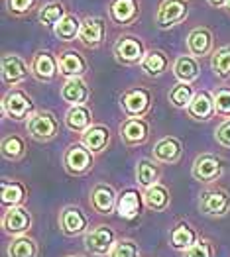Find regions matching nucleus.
<instances>
[{
	"instance_id": "1",
	"label": "nucleus",
	"mask_w": 230,
	"mask_h": 257,
	"mask_svg": "<svg viewBox=\"0 0 230 257\" xmlns=\"http://www.w3.org/2000/svg\"><path fill=\"white\" fill-rule=\"evenodd\" d=\"M2 112L10 120L22 122V120H26V118H30L34 114V100H32V96L26 90L12 88L2 98Z\"/></svg>"
},
{
	"instance_id": "2",
	"label": "nucleus",
	"mask_w": 230,
	"mask_h": 257,
	"mask_svg": "<svg viewBox=\"0 0 230 257\" xmlns=\"http://www.w3.org/2000/svg\"><path fill=\"white\" fill-rule=\"evenodd\" d=\"M189 16L187 0H164L156 12V26L160 30H169L185 22Z\"/></svg>"
},
{
	"instance_id": "3",
	"label": "nucleus",
	"mask_w": 230,
	"mask_h": 257,
	"mask_svg": "<svg viewBox=\"0 0 230 257\" xmlns=\"http://www.w3.org/2000/svg\"><path fill=\"white\" fill-rule=\"evenodd\" d=\"M28 134L36 142H49L59 134V120L47 110L34 112L28 118Z\"/></svg>"
},
{
	"instance_id": "4",
	"label": "nucleus",
	"mask_w": 230,
	"mask_h": 257,
	"mask_svg": "<svg viewBox=\"0 0 230 257\" xmlns=\"http://www.w3.org/2000/svg\"><path fill=\"white\" fill-rule=\"evenodd\" d=\"M151 106V92L144 86H134L122 92L120 108L128 118H142Z\"/></svg>"
},
{
	"instance_id": "5",
	"label": "nucleus",
	"mask_w": 230,
	"mask_h": 257,
	"mask_svg": "<svg viewBox=\"0 0 230 257\" xmlns=\"http://www.w3.org/2000/svg\"><path fill=\"white\" fill-rule=\"evenodd\" d=\"M63 165L69 175H85L93 169L95 165V159H93V151L87 150L83 144H73L65 150V155H63Z\"/></svg>"
},
{
	"instance_id": "6",
	"label": "nucleus",
	"mask_w": 230,
	"mask_h": 257,
	"mask_svg": "<svg viewBox=\"0 0 230 257\" xmlns=\"http://www.w3.org/2000/svg\"><path fill=\"white\" fill-rule=\"evenodd\" d=\"M146 49L140 38L136 36H122L114 45V59L122 65H138L144 61Z\"/></svg>"
},
{
	"instance_id": "7",
	"label": "nucleus",
	"mask_w": 230,
	"mask_h": 257,
	"mask_svg": "<svg viewBox=\"0 0 230 257\" xmlns=\"http://www.w3.org/2000/svg\"><path fill=\"white\" fill-rule=\"evenodd\" d=\"M30 71L40 83H51L59 73V59H55L49 51H38L32 57Z\"/></svg>"
},
{
	"instance_id": "8",
	"label": "nucleus",
	"mask_w": 230,
	"mask_h": 257,
	"mask_svg": "<svg viewBox=\"0 0 230 257\" xmlns=\"http://www.w3.org/2000/svg\"><path fill=\"white\" fill-rule=\"evenodd\" d=\"M191 175H193L195 181H201V183H212V181H216L222 175V161H220V157L210 155V153L199 155L195 159V163H193Z\"/></svg>"
},
{
	"instance_id": "9",
	"label": "nucleus",
	"mask_w": 230,
	"mask_h": 257,
	"mask_svg": "<svg viewBox=\"0 0 230 257\" xmlns=\"http://www.w3.org/2000/svg\"><path fill=\"white\" fill-rule=\"evenodd\" d=\"M114 239L116 236L108 226H99L85 234V247L95 255H106L112 251V247H116Z\"/></svg>"
},
{
	"instance_id": "10",
	"label": "nucleus",
	"mask_w": 230,
	"mask_h": 257,
	"mask_svg": "<svg viewBox=\"0 0 230 257\" xmlns=\"http://www.w3.org/2000/svg\"><path fill=\"white\" fill-rule=\"evenodd\" d=\"M199 206L207 216H224L230 210V194L222 189H209L201 194Z\"/></svg>"
},
{
	"instance_id": "11",
	"label": "nucleus",
	"mask_w": 230,
	"mask_h": 257,
	"mask_svg": "<svg viewBox=\"0 0 230 257\" xmlns=\"http://www.w3.org/2000/svg\"><path fill=\"white\" fill-rule=\"evenodd\" d=\"M108 16L116 26H130L140 16V0H112Z\"/></svg>"
},
{
	"instance_id": "12",
	"label": "nucleus",
	"mask_w": 230,
	"mask_h": 257,
	"mask_svg": "<svg viewBox=\"0 0 230 257\" xmlns=\"http://www.w3.org/2000/svg\"><path fill=\"white\" fill-rule=\"evenodd\" d=\"M105 34H106V22L99 16H87L81 26V34H79V40L85 47L89 49H97L101 43L105 42Z\"/></svg>"
},
{
	"instance_id": "13",
	"label": "nucleus",
	"mask_w": 230,
	"mask_h": 257,
	"mask_svg": "<svg viewBox=\"0 0 230 257\" xmlns=\"http://www.w3.org/2000/svg\"><path fill=\"white\" fill-rule=\"evenodd\" d=\"M28 75H32V71L28 69V65L20 55L6 53L2 57V79L6 85H18L28 79Z\"/></svg>"
},
{
	"instance_id": "14",
	"label": "nucleus",
	"mask_w": 230,
	"mask_h": 257,
	"mask_svg": "<svg viewBox=\"0 0 230 257\" xmlns=\"http://www.w3.org/2000/svg\"><path fill=\"white\" fill-rule=\"evenodd\" d=\"M149 136V124L144 118H128L120 126V138L128 148L142 146Z\"/></svg>"
},
{
	"instance_id": "15",
	"label": "nucleus",
	"mask_w": 230,
	"mask_h": 257,
	"mask_svg": "<svg viewBox=\"0 0 230 257\" xmlns=\"http://www.w3.org/2000/svg\"><path fill=\"white\" fill-rule=\"evenodd\" d=\"M87 216L81 208L77 206H67L63 208L61 214H59V226H61L63 234L65 236H79L87 230Z\"/></svg>"
},
{
	"instance_id": "16",
	"label": "nucleus",
	"mask_w": 230,
	"mask_h": 257,
	"mask_svg": "<svg viewBox=\"0 0 230 257\" xmlns=\"http://www.w3.org/2000/svg\"><path fill=\"white\" fill-rule=\"evenodd\" d=\"M212 45H214V38H212V32L209 28H195L191 30L187 36V49L193 57H205L212 51Z\"/></svg>"
},
{
	"instance_id": "17",
	"label": "nucleus",
	"mask_w": 230,
	"mask_h": 257,
	"mask_svg": "<svg viewBox=\"0 0 230 257\" xmlns=\"http://www.w3.org/2000/svg\"><path fill=\"white\" fill-rule=\"evenodd\" d=\"M87 59L79 51L67 49L59 53V73L67 79H79L87 73Z\"/></svg>"
},
{
	"instance_id": "18",
	"label": "nucleus",
	"mask_w": 230,
	"mask_h": 257,
	"mask_svg": "<svg viewBox=\"0 0 230 257\" xmlns=\"http://www.w3.org/2000/svg\"><path fill=\"white\" fill-rule=\"evenodd\" d=\"M216 108H214V96H210L207 90H201L193 96L191 104L187 106L189 118L199 120V122H207L214 116Z\"/></svg>"
},
{
	"instance_id": "19",
	"label": "nucleus",
	"mask_w": 230,
	"mask_h": 257,
	"mask_svg": "<svg viewBox=\"0 0 230 257\" xmlns=\"http://www.w3.org/2000/svg\"><path fill=\"white\" fill-rule=\"evenodd\" d=\"M116 193L110 185L99 183L95 185V189L91 191V204L99 214H110L116 208Z\"/></svg>"
},
{
	"instance_id": "20",
	"label": "nucleus",
	"mask_w": 230,
	"mask_h": 257,
	"mask_svg": "<svg viewBox=\"0 0 230 257\" xmlns=\"http://www.w3.org/2000/svg\"><path fill=\"white\" fill-rule=\"evenodd\" d=\"M183 153V146L177 138L173 136H168V138H162L156 146H154V159L160 161V163H177L179 157Z\"/></svg>"
},
{
	"instance_id": "21",
	"label": "nucleus",
	"mask_w": 230,
	"mask_h": 257,
	"mask_svg": "<svg viewBox=\"0 0 230 257\" xmlns=\"http://www.w3.org/2000/svg\"><path fill=\"white\" fill-rule=\"evenodd\" d=\"M32 226V216L22 206H10L2 218V228L8 234H24Z\"/></svg>"
},
{
	"instance_id": "22",
	"label": "nucleus",
	"mask_w": 230,
	"mask_h": 257,
	"mask_svg": "<svg viewBox=\"0 0 230 257\" xmlns=\"http://www.w3.org/2000/svg\"><path fill=\"white\" fill-rule=\"evenodd\" d=\"M89 96H91V90L81 77L79 79H67L65 85L61 86V98L71 106H81L89 100Z\"/></svg>"
},
{
	"instance_id": "23",
	"label": "nucleus",
	"mask_w": 230,
	"mask_h": 257,
	"mask_svg": "<svg viewBox=\"0 0 230 257\" xmlns=\"http://www.w3.org/2000/svg\"><path fill=\"white\" fill-rule=\"evenodd\" d=\"M142 210V196L134 189H126L124 193L118 196L116 202V212L124 220H134Z\"/></svg>"
},
{
	"instance_id": "24",
	"label": "nucleus",
	"mask_w": 230,
	"mask_h": 257,
	"mask_svg": "<svg viewBox=\"0 0 230 257\" xmlns=\"http://www.w3.org/2000/svg\"><path fill=\"white\" fill-rule=\"evenodd\" d=\"M173 73H175V77H177L179 83L191 85L193 81L199 79L201 69H199V63H197V59L193 55H181L173 63Z\"/></svg>"
},
{
	"instance_id": "25",
	"label": "nucleus",
	"mask_w": 230,
	"mask_h": 257,
	"mask_svg": "<svg viewBox=\"0 0 230 257\" xmlns=\"http://www.w3.org/2000/svg\"><path fill=\"white\" fill-rule=\"evenodd\" d=\"M81 144L93 153L106 150V146L110 144V130L106 126H91L87 132H83V142Z\"/></svg>"
},
{
	"instance_id": "26",
	"label": "nucleus",
	"mask_w": 230,
	"mask_h": 257,
	"mask_svg": "<svg viewBox=\"0 0 230 257\" xmlns=\"http://www.w3.org/2000/svg\"><path fill=\"white\" fill-rule=\"evenodd\" d=\"M81 26H83V20L77 16V14H67L55 28H53V34L57 40L61 42H73L75 38H79L81 34Z\"/></svg>"
},
{
	"instance_id": "27",
	"label": "nucleus",
	"mask_w": 230,
	"mask_h": 257,
	"mask_svg": "<svg viewBox=\"0 0 230 257\" xmlns=\"http://www.w3.org/2000/svg\"><path fill=\"white\" fill-rule=\"evenodd\" d=\"M91 120H93V114L85 104L71 106L69 112L65 114V126L71 132H87L91 128Z\"/></svg>"
},
{
	"instance_id": "28",
	"label": "nucleus",
	"mask_w": 230,
	"mask_h": 257,
	"mask_svg": "<svg viewBox=\"0 0 230 257\" xmlns=\"http://www.w3.org/2000/svg\"><path fill=\"white\" fill-rule=\"evenodd\" d=\"M140 65H142V71L146 73L147 77H160V75H164L168 71L169 59L164 51L149 49L146 53V57H144V61Z\"/></svg>"
},
{
	"instance_id": "29",
	"label": "nucleus",
	"mask_w": 230,
	"mask_h": 257,
	"mask_svg": "<svg viewBox=\"0 0 230 257\" xmlns=\"http://www.w3.org/2000/svg\"><path fill=\"white\" fill-rule=\"evenodd\" d=\"M67 14H69V12H67V8H65L63 2H59V0H51V2L43 4L42 8H40L38 18H40V24L45 26V28H55Z\"/></svg>"
},
{
	"instance_id": "30",
	"label": "nucleus",
	"mask_w": 230,
	"mask_h": 257,
	"mask_svg": "<svg viewBox=\"0 0 230 257\" xmlns=\"http://www.w3.org/2000/svg\"><path fill=\"white\" fill-rule=\"evenodd\" d=\"M0 196H2V204L18 206L22 200L26 198V187L22 185L20 181L2 179V183H0Z\"/></svg>"
},
{
	"instance_id": "31",
	"label": "nucleus",
	"mask_w": 230,
	"mask_h": 257,
	"mask_svg": "<svg viewBox=\"0 0 230 257\" xmlns=\"http://www.w3.org/2000/svg\"><path fill=\"white\" fill-rule=\"evenodd\" d=\"M169 198H171L169 191L160 183L146 189V193H144V202H146L147 208L154 210V212H164L169 206Z\"/></svg>"
},
{
	"instance_id": "32",
	"label": "nucleus",
	"mask_w": 230,
	"mask_h": 257,
	"mask_svg": "<svg viewBox=\"0 0 230 257\" xmlns=\"http://www.w3.org/2000/svg\"><path fill=\"white\" fill-rule=\"evenodd\" d=\"M136 179L140 183V187L149 189L154 185H158V179H160V169L154 161L149 159H140L138 161V167H136Z\"/></svg>"
},
{
	"instance_id": "33",
	"label": "nucleus",
	"mask_w": 230,
	"mask_h": 257,
	"mask_svg": "<svg viewBox=\"0 0 230 257\" xmlns=\"http://www.w3.org/2000/svg\"><path fill=\"white\" fill-rule=\"evenodd\" d=\"M210 69L218 79H230V45H222L212 53Z\"/></svg>"
},
{
	"instance_id": "34",
	"label": "nucleus",
	"mask_w": 230,
	"mask_h": 257,
	"mask_svg": "<svg viewBox=\"0 0 230 257\" xmlns=\"http://www.w3.org/2000/svg\"><path fill=\"white\" fill-rule=\"evenodd\" d=\"M193 243H197V236H195V232H193V228L185 224V222H181V224H177L175 228H173V232H171V245L175 247V249H189Z\"/></svg>"
},
{
	"instance_id": "35",
	"label": "nucleus",
	"mask_w": 230,
	"mask_h": 257,
	"mask_svg": "<svg viewBox=\"0 0 230 257\" xmlns=\"http://www.w3.org/2000/svg\"><path fill=\"white\" fill-rule=\"evenodd\" d=\"M26 155V142L20 136L12 134L2 140V157L8 161H18Z\"/></svg>"
},
{
	"instance_id": "36",
	"label": "nucleus",
	"mask_w": 230,
	"mask_h": 257,
	"mask_svg": "<svg viewBox=\"0 0 230 257\" xmlns=\"http://www.w3.org/2000/svg\"><path fill=\"white\" fill-rule=\"evenodd\" d=\"M38 255V245L34 239L22 236L16 237L8 245V257H36Z\"/></svg>"
},
{
	"instance_id": "37",
	"label": "nucleus",
	"mask_w": 230,
	"mask_h": 257,
	"mask_svg": "<svg viewBox=\"0 0 230 257\" xmlns=\"http://www.w3.org/2000/svg\"><path fill=\"white\" fill-rule=\"evenodd\" d=\"M195 92H193V86L187 83H177L169 90V102L175 108H187L193 100Z\"/></svg>"
},
{
	"instance_id": "38",
	"label": "nucleus",
	"mask_w": 230,
	"mask_h": 257,
	"mask_svg": "<svg viewBox=\"0 0 230 257\" xmlns=\"http://www.w3.org/2000/svg\"><path fill=\"white\" fill-rule=\"evenodd\" d=\"M4 4H6L8 14L22 18V16H28L38 6V0H4Z\"/></svg>"
},
{
	"instance_id": "39",
	"label": "nucleus",
	"mask_w": 230,
	"mask_h": 257,
	"mask_svg": "<svg viewBox=\"0 0 230 257\" xmlns=\"http://www.w3.org/2000/svg\"><path fill=\"white\" fill-rule=\"evenodd\" d=\"M212 96H214V108H216V114L230 118V88L228 86L218 88Z\"/></svg>"
},
{
	"instance_id": "40",
	"label": "nucleus",
	"mask_w": 230,
	"mask_h": 257,
	"mask_svg": "<svg viewBox=\"0 0 230 257\" xmlns=\"http://www.w3.org/2000/svg\"><path fill=\"white\" fill-rule=\"evenodd\" d=\"M112 257H140V247L132 239H122L112 249Z\"/></svg>"
},
{
	"instance_id": "41",
	"label": "nucleus",
	"mask_w": 230,
	"mask_h": 257,
	"mask_svg": "<svg viewBox=\"0 0 230 257\" xmlns=\"http://www.w3.org/2000/svg\"><path fill=\"white\" fill-rule=\"evenodd\" d=\"M212 255V249H210V243L201 239L197 243H193L189 249H185L183 257H210Z\"/></svg>"
},
{
	"instance_id": "42",
	"label": "nucleus",
	"mask_w": 230,
	"mask_h": 257,
	"mask_svg": "<svg viewBox=\"0 0 230 257\" xmlns=\"http://www.w3.org/2000/svg\"><path fill=\"white\" fill-rule=\"evenodd\" d=\"M214 138H216V142H218L222 148H230V120H224V122L216 128Z\"/></svg>"
},
{
	"instance_id": "43",
	"label": "nucleus",
	"mask_w": 230,
	"mask_h": 257,
	"mask_svg": "<svg viewBox=\"0 0 230 257\" xmlns=\"http://www.w3.org/2000/svg\"><path fill=\"white\" fill-rule=\"evenodd\" d=\"M207 2H209V6H212V8H224L228 0H207Z\"/></svg>"
},
{
	"instance_id": "44",
	"label": "nucleus",
	"mask_w": 230,
	"mask_h": 257,
	"mask_svg": "<svg viewBox=\"0 0 230 257\" xmlns=\"http://www.w3.org/2000/svg\"><path fill=\"white\" fill-rule=\"evenodd\" d=\"M224 8L228 10V14H230V0H228V2H226V6H224Z\"/></svg>"
},
{
	"instance_id": "45",
	"label": "nucleus",
	"mask_w": 230,
	"mask_h": 257,
	"mask_svg": "<svg viewBox=\"0 0 230 257\" xmlns=\"http://www.w3.org/2000/svg\"><path fill=\"white\" fill-rule=\"evenodd\" d=\"M67 257H83V255H67Z\"/></svg>"
}]
</instances>
